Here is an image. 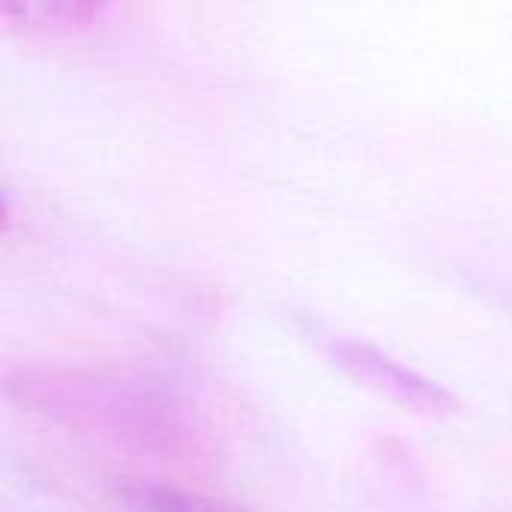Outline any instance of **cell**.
<instances>
[{
    "instance_id": "4",
    "label": "cell",
    "mask_w": 512,
    "mask_h": 512,
    "mask_svg": "<svg viewBox=\"0 0 512 512\" xmlns=\"http://www.w3.org/2000/svg\"><path fill=\"white\" fill-rule=\"evenodd\" d=\"M129 504L138 512H231L204 495L177 486H159V483L135 486L129 492Z\"/></svg>"
},
{
    "instance_id": "2",
    "label": "cell",
    "mask_w": 512,
    "mask_h": 512,
    "mask_svg": "<svg viewBox=\"0 0 512 512\" xmlns=\"http://www.w3.org/2000/svg\"><path fill=\"white\" fill-rule=\"evenodd\" d=\"M333 357L357 381H366L369 387L387 393L390 399L402 402L405 408H414L423 414L453 411V396L441 384L417 375L414 369L402 366L399 360L381 354L378 348H372L366 342H336Z\"/></svg>"
},
{
    "instance_id": "3",
    "label": "cell",
    "mask_w": 512,
    "mask_h": 512,
    "mask_svg": "<svg viewBox=\"0 0 512 512\" xmlns=\"http://www.w3.org/2000/svg\"><path fill=\"white\" fill-rule=\"evenodd\" d=\"M108 12V3L93 0H3L0 15L24 30L69 33L96 24Z\"/></svg>"
},
{
    "instance_id": "1",
    "label": "cell",
    "mask_w": 512,
    "mask_h": 512,
    "mask_svg": "<svg viewBox=\"0 0 512 512\" xmlns=\"http://www.w3.org/2000/svg\"><path fill=\"white\" fill-rule=\"evenodd\" d=\"M21 396L54 417L135 444L147 453L189 459L201 453V435L186 420L183 408L153 390L129 387L123 381H99L78 375L24 378Z\"/></svg>"
}]
</instances>
